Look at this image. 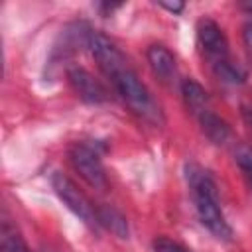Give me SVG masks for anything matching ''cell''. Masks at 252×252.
Instances as JSON below:
<instances>
[{
	"instance_id": "1",
	"label": "cell",
	"mask_w": 252,
	"mask_h": 252,
	"mask_svg": "<svg viewBox=\"0 0 252 252\" xmlns=\"http://www.w3.org/2000/svg\"><path fill=\"white\" fill-rule=\"evenodd\" d=\"M87 47L91 49V55L98 63L100 71L110 79V83L114 85L116 93L126 102V106L142 120L161 126L163 112L159 104L154 100L152 93L142 83V79L130 65L128 57L120 51V47L100 32H91Z\"/></svg>"
},
{
	"instance_id": "2",
	"label": "cell",
	"mask_w": 252,
	"mask_h": 252,
	"mask_svg": "<svg viewBox=\"0 0 252 252\" xmlns=\"http://www.w3.org/2000/svg\"><path fill=\"white\" fill-rule=\"evenodd\" d=\"M185 179L191 189V197L195 203V213L201 220V224L219 240H230L232 228L222 213L219 191L215 179L197 163L185 165Z\"/></svg>"
},
{
	"instance_id": "3",
	"label": "cell",
	"mask_w": 252,
	"mask_h": 252,
	"mask_svg": "<svg viewBox=\"0 0 252 252\" xmlns=\"http://www.w3.org/2000/svg\"><path fill=\"white\" fill-rule=\"evenodd\" d=\"M51 187L55 189L57 197L67 205V209L79 219L83 220L89 228H96V207H93V203L87 199V195L75 185L73 179H69L65 173H53L51 175Z\"/></svg>"
},
{
	"instance_id": "4",
	"label": "cell",
	"mask_w": 252,
	"mask_h": 252,
	"mask_svg": "<svg viewBox=\"0 0 252 252\" xmlns=\"http://www.w3.org/2000/svg\"><path fill=\"white\" fill-rule=\"evenodd\" d=\"M69 159L71 165L75 167V171L94 189H104L106 187V171L100 159V154L94 146L91 144H75L69 152Z\"/></svg>"
},
{
	"instance_id": "5",
	"label": "cell",
	"mask_w": 252,
	"mask_h": 252,
	"mask_svg": "<svg viewBox=\"0 0 252 252\" xmlns=\"http://www.w3.org/2000/svg\"><path fill=\"white\" fill-rule=\"evenodd\" d=\"M197 41L205 57L217 65L228 59V41L220 26L211 18H201L197 22Z\"/></svg>"
},
{
	"instance_id": "6",
	"label": "cell",
	"mask_w": 252,
	"mask_h": 252,
	"mask_svg": "<svg viewBox=\"0 0 252 252\" xmlns=\"http://www.w3.org/2000/svg\"><path fill=\"white\" fill-rule=\"evenodd\" d=\"M67 79H69L71 89L77 93V96L81 100L89 102V104H100L108 98V93L102 87V83L83 67H77V65L69 67L67 69Z\"/></svg>"
},
{
	"instance_id": "7",
	"label": "cell",
	"mask_w": 252,
	"mask_h": 252,
	"mask_svg": "<svg viewBox=\"0 0 252 252\" xmlns=\"http://www.w3.org/2000/svg\"><path fill=\"white\" fill-rule=\"evenodd\" d=\"M148 63L154 71V75L163 81V83H171L175 77H177V63H175V57L173 53L165 47V45H150L148 47Z\"/></svg>"
},
{
	"instance_id": "8",
	"label": "cell",
	"mask_w": 252,
	"mask_h": 252,
	"mask_svg": "<svg viewBox=\"0 0 252 252\" xmlns=\"http://www.w3.org/2000/svg\"><path fill=\"white\" fill-rule=\"evenodd\" d=\"M181 94H183L185 106L191 110V114L201 116L203 112L211 110V106H209V93L195 79H185L181 83Z\"/></svg>"
},
{
	"instance_id": "9",
	"label": "cell",
	"mask_w": 252,
	"mask_h": 252,
	"mask_svg": "<svg viewBox=\"0 0 252 252\" xmlns=\"http://www.w3.org/2000/svg\"><path fill=\"white\" fill-rule=\"evenodd\" d=\"M96 222H98V226L106 228L114 236L128 238V222H126V217L118 209H114L110 205L96 207Z\"/></svg>"
},
{
	"instance_id": "10",
	"label": "cell",
	"mask_w": 252,
	"mask_h": 252,
	"mask_svg": "<svg viewBox=\"0 0 252 252\" xmlns=\"http://www.w3.org/2000/svg\"><path fill=\"white\" fill-rule=\"evenodd\" d=\"M199 118V124H201V130L203 134L213 142V144H224L228 138H230V128L228 124L219 116L215 114L213 110H207L203 112Z\"/></svg>"
},
{
	"instance_id": "11",
	"label": "cell",
	"mask_w": 252,
	"mask_h": 252,
	"mask_svg": "<svg viewBox=\"0 0 252 252\" xmlns=\"http://www.w3.org/2000/svg\"><path fill=\"white\" fill-rule=\"evenodd\" d=\"M0 252H33L10 220H2L0 228Z\"/></svg>"
},
{
	"instance_id": "12",
	"label": "cell",
	"mask_w": 252,
	"mask_h": 252,
	"mask_svg": "<svg viewBox=\"0 0 252 252\" xmlns=\"http://www.w3.org/2000/svg\"><path fill=\"white\" fill-rule=\"evenodd\" d=\"M213 69H215L217 77L222 79L224 83H230V85H242V83L246 81V73H244L236 63H232L230 59L213 65Z\"/></svg>"
},
{
	"instance_id": "13",
	"label": "cell",
	"mask_w": 252,
	"mask_h": 252,
	"mask_svg": "<svg viewBox=\"0 0 252 252\" xmlns=\"http://www.w3.org/2000/svg\"><path fill=\"white\" fill-rule=\"evenodd\" d=\"M234 159H236L238 167L242 169L244 177L248 179V183L252 185V146L240 144V146L234 150Z\"/></svg>"
},
{
	"instance_id": "14",
	"label": "cell",
	"mask_w": 252,
	"mask_h": 252,
	"mask_svg": "<svg viewBox=\"0 0 252 252\" xmlns=\"http://www.w3.org/2000/svg\"><path fill=\"white\" fill-rule=\"evenodd\" d=\"M154 252H189L185 246H181L179 242L171 240V238H165V236H159L154 240Z\"/></svg>"
},
{
	"instance_id": "15",
	"label": "cell",
	"mask_w": 252,
	"mask_h": 252,
	"mask_svg": "<svg viewBox=\"0 0 252 252\" xmlns=\"http://www.w3.org/2000/svg\"><path fill=\"white\" fill-rule=\"evenodd\" d=\"M242 39H244V45H246V49H248V53L252 57V20H248L244 24V28H242Z\"/></svg>"
},
{
	"instance_id": "16",
	"label": "cell",
	"mask_w": 252,
	"mask_h": 252,
	"mask_svg": "<svg viewBox=\"0 0 252 252\" xmlns=\"http://www.w3.org/2000/svg\"><path fill=\"white\" fill-rule=\"evenodd\" d=\"M159 6H161V8H165V10H169V12H173V14H179V12L185 8V4H183V2H165V0H161V2H159Z\"/></svg>"
},
{
	"instance_id": "17",
	"label": "cell",
	"mask_w": 252,
	"mask_h": 252,
	"mask_svg": "<svg viewBox=\"0 0 252 252\" xmlns=\"http://www.w3.org/2000/svg\"><path fill=\"white\" fill-rule=\"evenodd\" d=\"M242 116H244L246 124H248L250 130H252V102H250V104H242Z\"/></svg>"
},
{
	"instance_id": "18",
	"label": "cell",
	"mask_w": 252,
	"mask_h": 252,
	"mask_svg": "<svg viewBox=\"0 0 252 252\" xmlns=\"http://www.w3.org/2000/svg\"><path fill=\"white\" fill-rule=\"evenodd\" d=\"M242 8H246L248 12H252V4H242Z\"/></svg>"
}]
</instances>
